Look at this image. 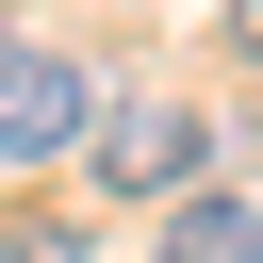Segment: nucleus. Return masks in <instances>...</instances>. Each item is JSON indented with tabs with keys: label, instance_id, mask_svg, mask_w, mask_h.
Returning <instances> with one entry per match:
<instances>
[{
	"label": "nucleus",
	"instance_id": "1",
	"mask_svg": "<svg viewBox=\"0 0 263 263\" xmlns=\"http://www.w3.org/2000/svg\"><path fill=\"white\" fill-rule=\"evenodd\" d=\"M82 164H99L115 197H181V181H214V115H197L181 82H99Z\"/></svg>",
	"mask_w": 263,
	"mask_h": 263
},
{
	"label": "nucleus",
	"instance_id": "2",
	"mask_svg": "<svg viewBox=\"0 0 263 263\" xmlns=\"http://www.w3.org/2000/svg\"><path fill=\"white\" fill-rule=\"evenodd\" d=\"M82 115H99V66H82V49L0 33V164H66V148H82Z\"/></svg>",
	"mask_w": 263,
	"mask_h": 263
},
{
	"label": "nucleus",
	"instance_id": "3",
	"mask_svg": "<svg viewBox=\"0 0 263 263\" xmlns=\"http://www.w3.org/2000/svg\"><path fill=\"white\" fill-rule=\"evenodd\" d=\"M148 263H263V197L181 181V197H164V230H148Z\"/></svg>",
	"mask_w": 263,
	"mask_h": 263
},
{
	"label": "nucleus",
	"instance_id": "4",
	"mask_svg": "<svg viewBox=\"0 0 263 263\" xmlns=\"http://www.w3.org/2000/svg\"><path fill=\"white\" fill-rule=\"evenodd\" d=\"M0 263H82V230H66V214H16V230H0Z\"/></svg>",
	"mask_w": 263,
	"mask_h": 263
},
{
	"label": "nucleus",
	"instance_id": "5",
	"mask_svg": "<svg viewBox=\"0 0 263 263\" xmlns=\"http://www.w3.org/2000/svg\"><path fill=\"white\" fill-rule=\"evenodd\" d=\"M230 33H247V49H263V0H247V16H230Z\"/></svg>",
	"mask_w": 263,
	"mask_h": 263
}]
</instances>
